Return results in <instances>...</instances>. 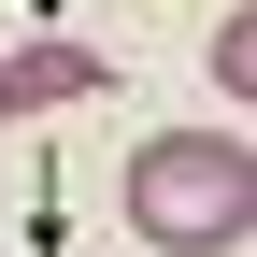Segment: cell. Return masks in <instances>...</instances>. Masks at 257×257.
<instances>
[{"mask_svg":"<svg viewBox=\"0 0 257 257\" xmlns=\"http://www.w3.org/2000/svg\"><path fill=\"white\" fill-rule=\"evenodd\" d=\"M128 229L172 243V257L257 243V143L243 128H143L128 143Z\"/></svg>","mask_w":257,"mask_h":257,"instance_id":"obj_1","label":"cell"},{"mask_svg":"<svg viewBox=\"0 0 257 257\" xmlns=\"http://www.w3.org/2000/svg\"><path fill=\"white\" fill-rule=\"evenodd\" d=\"M57 100H100V57L86 43H15L0 57V114H57Z\"/></svg>","mask_w":257,"mask_h":257,"instance_id":"obj_2","label":"cell"},{"mask_svg":"<svg viewBox=\"0 0 257 257\" xmlns=\"http://www.w3.org/2000/svg\"><path fill=\"white\" fill-rule=\"evenodd\" d=\"M243 86H257V29L229 15V29H214V100H243Z\"/></svg>","mask_w":257,"mask_h":257,"instance_id":"obj_3","label":"cell"}]
</instances>
